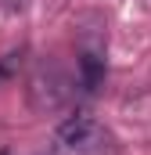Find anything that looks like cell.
Here are the masks:
<instances>
[{
	"label": "cell",
	"instance_id": "cell-1",
	"mask_svg": "<svg viewBox=\"0 0 151 155\" xmlns=\"http://www.w3.org/2000/svg\"><path fill=\"white\" fill-rule=\"evenodd\" d=\"M108 76V25L101 15H83L76 29V83L83 94H97Z\"/></svg>",
	"mask_w": 151,
	"mask_h": 155
},
{
	"label": "cell",
	"instance_id": "cell-2",
	"mask_svg": "<svg viewBox=\"0 0 151 155\" xmlns=\"http://www.w3.org/2000/svg\"><path fill=\"white\" fill-rule=\"evenodd\" d=\"M54 144L65 155H112V134L94 116L76 112L54 130Z\"/></svg>",
	"mask_w": 151,
	"mask_h": 155
},
{
	"label": "cell",
	"instance_id": "cell-3",
	"mask_svg": "<svg viewBox=\"0 0 151 155\" xmlns=\"http://www.w3.org/2000/svg\"><path fill=\"white\" fill-rule=\"evenodd\" d=\"M72 79L65 76L58 65H40L36 76L29 79V97H33V105L36 108H47V112H54V108H61L69 97H72Z\"/></svg>",
	"mask_w": 151,
	"mask_h": 155
},
{
	"label": "cell",
	"instance_id": "cell-4",
	"mask_svg": "<svg viewBox=\"0 0 151 155\" xmlns=\"http://www.w3.org/2000/svg\"><path fill=\"white\" fill-rule=\"evenodd\" d=\"M29 0H0V11H18V7H25Z\"/></svg>",
	"mask_w": 151,
	"mask_h": 155
},
{
	"label": "cell",
	"instance_id": "cell-5",
	"mask_svg": "<svg viewBox=\"0 0 151 155\" xmlns=\"http://www.w3.org/2000/svg\"><path fill=\"white\" fill-rule=\"evenodd\" d=\"M0 155H11V152H0Z\"/></svg>",
	"mask_w": 151,
	"mask_h": 155
}]
</instances>
